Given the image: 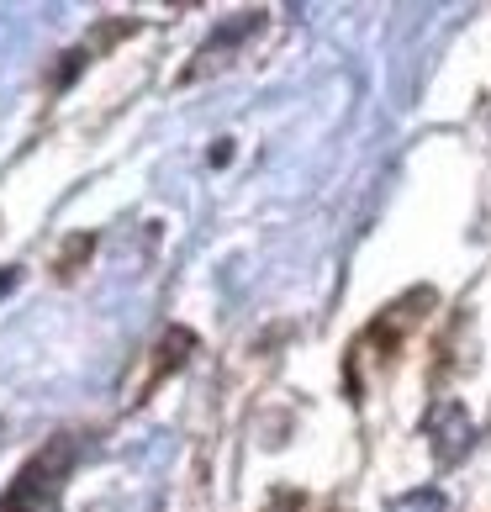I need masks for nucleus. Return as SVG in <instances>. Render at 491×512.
Returning <instances> with one entry per match:
<instances>
[{"mask_svg":"<svg viewBox=\"0 0 491 512\" xmlns=\"http://www.w3.org/2000/svg\"><path fill=\"white\" fill-rule=\"evenodd\" d=\"M69 460H74V439L64 433L48 454H37L22 476L11 481V491L0 497V512H59V491H64Z\"/></svg>","mask_w":491,"mask_h":512,"instance_id":"1","label":"nucleus"},{"mask_svg":"<svg viewBox=\"0 0 491 512\" xmlns=\"http://www.w3.org/2000/svg\"><path fill=\"white\" fill-rule=\"evenodd\" d=\"M428 433H433V454H439L444 465H455L460 454L470 449V439H476L460 402H439V407H433V412H428Z\"/></svg>","mask_w":491,"mask_h":512,"instance_id":"2","label":"nucleus"},{"mask_svg":"<svg viewBox=\"0 0 491 512\" xmlns=\"http://www.w3.org/2000/svg\"><path fill=\"white\" fill-rule=\"evenodd\" d=\"M391 512H444V497H439V491H407V497H396L391 502Z\"/></svg>","mask_w":491,"mask_h":512,"instance_id":"3","label":"nucleus"},{"mask_svg":"<svg viewBox=\"0 0 491 512\" xmlns=\"http://www.w3.org/2000/svg\"><path fill=\"white\" fill-rule=\"evenodd\" d=\"M11 286H16V270H6V275H0V296H6Z\"/></svg>","mask_w":491,"mask_h":512,"instance_id":"4","label":"nucleus"}]
</instances>
